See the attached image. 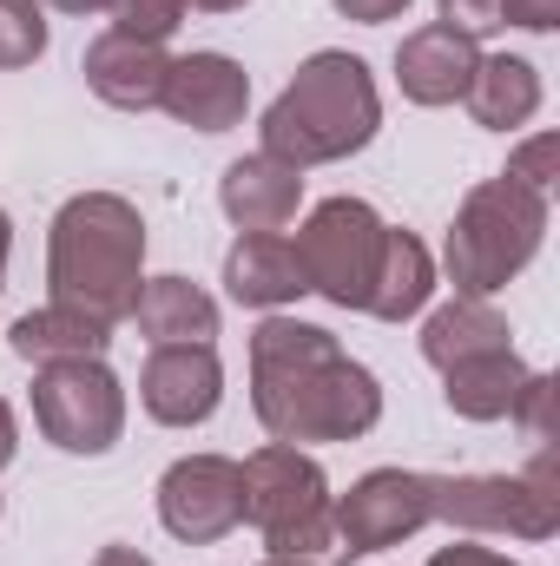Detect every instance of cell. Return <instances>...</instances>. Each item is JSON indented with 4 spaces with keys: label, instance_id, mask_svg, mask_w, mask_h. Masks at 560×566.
<instances>
[{
    "label": "cell",
    "instance_id": "25",
    "mask_svg": "<svg viewBox=\"0 0 560 566\" xmlns=\"http://www.w3.org/2000/svg\"><path fill=\"white\" fill-rule=\"evenodd\" d=\"M554 151H560L554 133H535V139L508 158V178H521L528 191H554Z\"/></svg>",
    "mask_w": 560,
    "mask_h": 566
},
{
    "label": "cell",
    "instance_id": "14",
    "mask_svg": "<svg viewBox=\"0 0 560 566\" xmlns=\"http://www.w3.org/2000/svg\"><path fill=\"white\" fill-rule=\"evenodd\" d=\"M86 86L113 106V113H158L165 99V73H172V53L165 46H145V40H126V33H100L80 60Z\"/></svg>",
    "mask_w": 560,
    "mask_h": 566
},
{
    "label": "cell",
    "instance_id": "11",
    "mask_svg": "<svg viewBox=\"0 0 560 566\" xmlns=\"http://www.w3.org/2000/svg\"><path fill=\"white\" fill-rule=\"evenodd\" d=\"M225 402V363L211 343H165L139 369V409L158 428H205Z\"/></svg>",
    "mask_w": 560,
    "mask_h": 566
},
{
    "label": "cell",
    "instance_id": "23",
    "mask_svg": "<svg viewBox=\"0 0 560 566\" xmlns=\"http://www.w3.org/2000/svg\"><path fill=\"white\" fill-rule=\"evenodd\" d=\"M46 53V7L40 0H0V73H20Z\"/></svg>",
    "mask_w": 560,
    "mask_h": 566
},
{
    "label": "cell",
    "instance_id": "9",
    "mask_svg": "<svg viewBox=\"0 0 560 566\" xmlns=\"http://www.w3.org/2000/svg\"><path fill=\"white\" fill-rule=\"evenodd\" d=\"M435 521V474L416 468H370L363 481H350V494H336V554H383L416 541Z\"/></svg>",
    "mask_w": 560,
    "mask_h": 566
},
{
    "label": "cell",
    "instance_id": "7",
    "mask_svg": "<svg viewBox=\"0 0 560 566\" xmlns=\"http://www.w3.org/2000/svg\"><path fill=\"white\" fill-rule=\"evenodd\" d=\"M33 428L60 454H113L126 434V382L106 369V356L46 363L33 369Z\"/></svg>",
    "mask_w": 560,
    "mask_h": 566
},
{
    "label": "cell",
    "instance_id": "3",
    "mask_svg": "<svg viewBox=\"0 0 560 566\" xmlns=\"http://www.w3.org/2000/svg\"><path fill=\"white\" fill-rule=\"evenodd\" d=\"M265 151L310 171V165H343L356 158L363 145L383 133V93H376V73L343 53V46H323L297 66V80L283 86L278 99L265 106Z\"/></svg>",
    "mask_w": 560,
    "mask_h": 566
},
{
    "label": "cell",
    "instance_id": "28",
    "mask_svg": "<svg viewBox=\"0 0 560 566\" xmlns=\"http://www.w3.org/2000/svg\"><path fill=\"white\" fill-rule=\"evenodd\" d=\"M343 20H356V27H390V20H403L416 0H330Z\"/></svg>",
    "mask_w": 560,
    "mask_h": 566
},
{
    "label": "cell",
    "instance_id": "27",
    "mask_svg": "<svg viewBox=\"0 0 560 566\" xmlns=\"http://www.w3.org/2000/svg\"><path fill=\"white\" fill-rule=\"evenodd\" d=\"M501 27H521V33H554V27H560V0H501Z\"/></svg>",
    "mask_w": 560,
    "mask_h": 566
},
{
    "label": "cell",
    "instance_id": "26",
    "mask_svg": "<svg viewBox=\"0 0 560 566\" xmlns=\"http://www.w3.org/2000/svg\"><path fill=\"white\" fill-rule=\"evenodd\" d=\"M435 13H442V27H455L468 40H481V33L501 27V0H435Z\"/></svg>",
    "mask_w": 560,
    "mask_h": 566
},
{
    "label": "cell",
    "instance_id": "22",
    "mask_svg": "<svg viewBox=\"0 0 560 566\" xmlns=\"http://www.w3.org/2000/svg\"><path fill=\"white\" fill-rule=\"evenodd\" d=\"M501 343H515V329L488 296H448L422 316V356L435 369H448L462 356H481V349H501Z\"/></svg>",
    "mask_w": 560,
    "mask_h": 566
},
{
    "label": "cell",
    "instance_id": "31",
    "mask_svg": "<svg viewBox=\"0 0 560 566\" xmlns=\"http://www.w3.org/2000/svg\"><path fill=\"white\" fill-rule=\"evenodd\" d=\"M93 566H152L139 554V547H120V541H113V547H100V554H93Z\"/></svg>",
    "mask_w": 560,
    "mask_h": 566
},
{
    "label": "cell",
    "instance_id": "21",
    "mask_svg": "<svg viewBox=\"0 0 560 566\" xmlns=\"http://www.w3.org/2000/svg\"><path fill=\"white\" fill-rule=\"evenodd\" d=\"M428 296H435V258H428V244H422L416 231H396V224H390L363 316H376V323H409V316L428 310Z\"/></svg>",
    "mask_w": 560,
    "mask_h": 566
},
{
    "label": "cell",
    "instance_id": "2",
    "mask_svg": "<svg viewBox=\"0 0 560 566\" xmlns=\"http://www.w3.org/2000/svg\"><path fill=\"white\" fill-rule=\"evenodd\" d=\"M46 283L53 303L100 316L106 329L133 323L145 283V218L120 191H80L46 224Z\"/></svg>",
    "mask_w": 560,
    "mask_h": 566
},
{
    "label": "cell",
    "instance_id": "33",
    "mask_svg": "<svg viewBox=\"0 0 560 566\" xmlns=\"http://www.w3.org/2000/svg\"><path fill=\"white\" fill-rule=\"evenodd\" d=\"M7 258H13V218L0 211V290H7Z\"/></svg>",
    "mask_w": 560,
    "mask_h": 566
},
{
    "label": "cell",
    "instance_id": "20",
    "mask_svg": "<svg viewBox=\"0 0 560 566\" xmlns=\"http://www.w3.org/2000/svg\"><path fill=\"white\" fill-rule=\"evenodd\" d=\"M106 343H113V329H106L100 316L73 310V303H40V310H27V316L7 329V349H13L20 363H33V369H46V363H80V356H106Z\"/></svg>",
    "mask_w": 560,
    "mask_h": 566
},
{
    "label": "cell",
    "instance_id": "18",
    "mask_svg": "<svg viewBox=\"0 0 560 566\" xmlns=\"http://www.w3.org/2000/svg\"><path fill=\"white\" fill-rule=\"evenodd\" d=\"M541 99H548L541 66L521 60V53H481L475 80H468V93H462V106H468V119H475L481 133H521V126L541 113Z\"/></svg>",
    "mask_w": 560,
    "mask_h": 566
},
{
    "label": "cell",
    "instance_id": "24",
    "mask_svg": "<svg viewBox=\"0 0 560 566\" xmlns=\"http://www.w3.org/2000/svg\"><path fill=\"white\" fill-rule=\"evenodd\" d=\"M185 0H106V20H113V33H126V40H145V46H165L178 27H185Z\"/></svg>",
    "mask_w": 560,
    "mask_h": 566
},
{
    "label": "cell",
    "instance_id": "29",
    "mask_svg": "<svg viewBox=\"0 0 560 566\" xmlns=\"http://www.w3.org/2000/svg\"><path fill=\"white\" fill-rule=\"evenodd\" d=\"M428 566H521V560H508V554H495V547H475V541H455V547L428 554Z\"/></svg>",
    "mask_w": 560,
    "mask_h": 566
},
{
    "label": "cell",
    "instance_id": "17",
    "mask_svg": "<svg viewBox=\"0 0 560 566\" xmlns=\"http://www.w3.org/2000/svg\"><path fill=\"white\" fill-rule=\"evenodd\" d=\"M528 363L515 356V343L501 349H481V356H462L442 369V402L462 416V422H515L521 396H528Z\"/></svg>",
    "mask_w": 560,
    "mask_h": 566
},
{
    "label": "cell",
    "instance_id": "13",
    "mask_svg": "<svg viewBox=\"0 0 560 566\" xmlns=\"http://www.w3.org/2000/svg\"><path fill=\"white\" fill-rule=\"evenodd\" d=\"M475 66H481V40H468L442 20L403 33V46H396V86L409 106H462Z\"/></svg>",
    "mask_w": 560,
    "mask_h": 566
},
{
    "label": "cell",
    "instance_id": "16",
    "mask_svg": "<svg viewBox=\"0 0 560 566\" xmlns=\"http://www.w3.org/2000/svg\"><path fill=\"white\" fill-rule=\"evenodd\" d=\"M225 296L245 303V310H265V316L297 303V296H310L290 238L283 231H238V244L225 251Z\"/></svg>",
    "mask_w": 560,
    "mask_h": 566
},
{
    "label": "cell",
    "instance_id": "10",
    "mask_svg": "<svg viewBox=\"0 0 560 566\" xmlns=\"http://www.w3.org/2000/svg\"><path fill=\"white\" fill-rule=\"evenodd\" d=\"M158 527L185 547H211L245 527V468L231 454H178L158 474Z\"/></svg>",
    "mask_w": 560,
    "mask_h": 566
},
{
    "label": "cell",
    "instance_id": "8",
    "mask_svg": "<svg viewBox=\"0 0 560 566\" xmlns=\"http://www.w3.org/2000/svg\"><path fill=\"white\" fill-rule=\"evenodd\" d=\"M383 231L390 224L376 218V205H363V198H323L297 224V238H290V251L303 264V283L323 303H336V310H363L370 283H376V258H383Z\"/></svg>",
    "mask_w": 560,
    "mask_h": 566
},
{
    "label": "cell",
    "instance_id": "4",
    "mask_svg": "<svg viewBox=\"0 0 560 566\" xmlns=\"http://www.w3.org/2000/svg\"><path fill=\"white\" fill-rule=\"evenodd\" d=\"M548 191H528L521 178H481L462 205H455V224H448V244H442V271L455 283V296H495L521 277L541 244H548Z\"/></svg>",
    "mask_w": 560,
    "mask_h": 566
},
{
    "label": "cell",
    "instance_id": "35",
    "mask_svg": "<svg viewBox=\"0 0 560 566\" xmlns=\"http://www.w3.org/2000/svg\"><path fill=\"white\" fill-rule=\"evenodd\" d=\"M258 566H323V560H290V554H265Z\"/></svg>",
    "mask_w": 560,
    "mask_h": 566
},
{
    "label": "cell",
    "instance_id": "12",
    "mask_svg": "<svg viewBox=\"0 0 560 566\" xmlns=\"http://www.w3.org/2000/svg\"><path fill=\"white\" fill-rule=\"evenodd\" d=\"M158 113H172L191 133H231L251 113V73L231 53H178L165 73Z\"/></svg>",
    "mask_w": 560,
    "mask_h": 566
},
{
    "label": "cell",
    "instance_id": "19",
    "mask_svg": "<svg viewBox=\"0 0 560 566\" xmlns=\"http://www.w3.org/2000/svg\"><path fill=\"white\" fill-rule=\"evenodd\" d=\"M133 323L152 349L165 343H211L218 336V296L191 277H145L139 283V303H133Z\"/></svg>",
    "mask_w": 560,
    "mask_h": 566
},
{
    "label": "cell",
    "instance_id": "30",
    "mask_svg": "<svg viewBox=\"0 0 560 566\" xmlns=\"http://www.w3.org/2000/svg\"><path fill=\"white\" fill-rule=\"evenodd\" d=\"M20 454V422H13V409H7V396H0V468Z\"/></svg>",
    "mask_w": 560,
    "mask_h": 566
},
{
    "label": "cell",
    "instance_id": "1",
    "mask_svg": "<svg viewBox=\"0 0 560 566\" xmlns=\"http://www.w3.org/2000/svg\"><path fill=\"white\" fill-rule=\"evenodd\" d=\"M251 409L283 448L363 441L383 422V382L330 329L271 310L251 329Z\"/></svg>",
    "mask_w": 560,
    "mask_h": 566
},
{
    "label": "cell",
    "instance_id": "15",
    "mask_svg": "<svg viewBox=\"0 0 560 566\" xmlns=\"http://www.w3.org/2000/svg\"><path fill=\"white\" fill-rule=\"evenodd\" d=\"M297 205H303V171L271 151H245L218 178V211L238 231H283L297 218Z\"/></svg>",
    "mask_w": 560,
    "mask_h": 566
},
{
    "label": "cell",
    "instance_id": "6",
    "mask_svg": "<svg viewBox=\"0 0 560 566\" xmlns=\"http://www.w3.org/2000/svg\"><path fill=\"white\" fill-rule=\"evenodd\" d=\"M435 521H448L455 534L554 541L560 534L554 461L535 454L521 474H435Z\"/></svg>",
    "mask_w": 560,
    "mask_h": 566
},
{
    "label": "cell",
    "instance_id": "5",
    "mask_svg": "<svg viewBox=\"0 0 560 566\" xmlns=\"http://www.w3.org/2000/svg\"><path fill=\"white\" fill-rule=\"evenodd\" d=\"M238 468H245V521L258 527V541L271 554H290V560L336 554V494L310 448L265 441Z\"/></svg>",
    "mask_w": 560,
    "mask_h": 566
},
{
    "label": "cell",
    "instance_id": "32",
    "mask_svg": "<svg viewBox=\"0 0 560 566\" xmlns=\"http://www.w3.org/2000/svg\"><path fill=\"white\" fill-rule=\"evenodd\" d=\"M40 7H53V13H106V0H40Z\"/></svg>",
    "mask_w": 560,
    "mask_h": 566
},
{
    "label": "cell",
    "instance_id": "34",
    "mask_svg": "<svg viewBox=\"0 0 560 566\" xmlns=\"http://www.w3.org/2000/svg\"><path fill=\"white\" fill-rule=\"evenodd\" d=\"M185 7H198V13H238V7H251V0H185Z\"/></svg>",
    "mask_w": 560,
    "mask_h": 566
}]
</instances>
